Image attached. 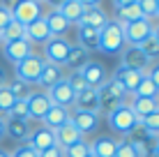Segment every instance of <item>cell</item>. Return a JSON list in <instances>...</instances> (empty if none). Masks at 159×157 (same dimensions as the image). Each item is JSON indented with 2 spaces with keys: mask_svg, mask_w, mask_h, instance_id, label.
I'll return each mask as SVG.
<instances>
[{
  "mask_svg": "<svg viewBox=\"0 0 159 157\" xmlns=\"http://www.w3.org/2000/svg\"><path fill=\"white\" fill-rule=\"evenodd\" d=\"M125 44V35H122V23L118 21H108L106 25L99 30V51L104 53H120Z\"/></svg>",
  "mask_w": 159,
  "mask_h": 157,
  "instance_id": "obj_1",
  "label": "cell"
},
{
  "mask_svg": "<svg viewBox=\"0 0 159 157\" xmlns=\"http://www.w3.org/2000/svg\"><path fill=\"white\" fill-rule=\"evenodd\" d=\"M106 118H108V127H111L113 132L125 134V136H129V134L139 127V118L134 116V111H131L127 104H120L118 109L106 113Z\"/></svg>",
  "mask_w": 159,
  "mask_h": 157,
  "instance_id": "obj_2",
  "label": "cell"
},
{
  "mask_svg": "<svg viewBox=\"0 0 159 157\" xmlns=\"http://www.w3.org/2000/svg\"><path fill=\"white\" fill-rule=\"evenodd\" d=\"M42 65H44V58H39L37 53H30L28 58H23L21 62L14 65V74H16V79H21L23 83L37 85V81H39V72H42Z\"/></svg>",
  "mask_w": 159,
  "mask_h": 157,
  "instance_id": "obj_3",
  "label": "cell"
},
{
  "mask_svg": "<svg viewBox=\"0 0 159 157\" xmlns=\"http://www.w3.org/2000/svg\"><path fill=\"white\" fill-rule=\"evenodd\" d=\"M122 35H125V44L127 46H139L141 42H145L152 35V23L145 19L122 23Z\"/></svg>",
  "mask_w": 159,
  "mask_h": 157,
  "instance_id": "obj_4",
  "label": "cell"
},
{
  "mask_svg": "<svg viewBox=\"0 0 159 157\" xmlns=\"http://www.w3.org/2000/svg\"><path fill=\"white\" fill-rule=\"evenodd\" d=\"M69 39H65V37H51V39L44 44V60L51 62V65H60L62 67L65 62H67V56H69Z\"/></svg>",
  "mask_w": 159,
  "mask_h": 157,
  "instance_id": "obj_5",
  "label": "cell"
},
{
  "mask_svg": "<svg viewBox=\"0 0 159 157\" xmlns=\"http://www.w3.org/2000/svg\"><path fill=\"white\" fill-rule=\"evenodd\" d=\"M48 99H51L53 106H62V109H69V106H74V99H76V93L72 90V85H69L67 79L58 81L53 88L46 90Z\"/></svg>",
  "mask_w": 159,
  "mask_h": 157,
  "instance_id": "obj_6",
  "label": "cell"
},
{
  "mask_svg": "<svg viewBox=\"0 0 159 157\" xmlns=\"http://www.w3.org/2000/svg\"><path fill=\"white\" fill-rule=\"evenodd\" d=\"M39 16H42V5L39 2H32V0H21V2L12 9V19L19 21L23 28L28 23H32L35 19H39Z\"/></svg>",
  "mask_w": 159,
  "mask_h": 157,
  "instance_id": "obj_7",
  "label": "cell"
},
{
  "mask_svg": "<svg viewBox=\"0 0 159 157\" xmlns=\"http://www.w3.org/2000/svg\"><path fill=\"white\" fill-rule=\"evenodd\" d=\"M81 74H83V79H85L88 88H92V90L102 88V85L106 83V79H108L106 67H104L102 62H97V60H90L83 69H81Z\"/></svg>",
  "mask_w": 159,
  "mask_h": 157,
  "instance_id": "obj_8",
  "label": "cell"
},
{
  "mask_svg": "<svg viewBox=\"0 0 159 157\" xmlns=\"http://www.w3.org/2000/svg\"><path fill=\"white\" fill-rule=\"evenodd\" d=\"M150 65L152 62L145 58V53L139 46H125L122 48V67H129V69H136V72L145 74Z\"/></svg>",
  "mask_w": 159,
  "mask_h": 157,
  "instance_id": "obj_9",
  "label": "cell"
},
{
  "mask_svg": "<svg viewBox=\"0 0 159 157\" xmlns=\"http://www.w3.org/2000/svg\"><path fill=\"white\" fill-rule=\"evenodd\" d=\"M28 145H30L32 150H35V153L48 150L51 145H58V143H56V134H53L48 127H37V129H30Z\"/></svg>",
  "mask_w": 159,
  "mask_h": 157,
  "instance_id": "obj_10",
  "label": "cell"
},
{
  "mask_svg": "<svg viewBox=\"0 0 159 157\" xmlns=\"http://www.w3.org/2000/svg\"><path fill=\"white\" fill-rule=\"evenodd\" d=\"M2 53L5 58H7L9 62H21L23 58H28L32 53V44L28 39H14V42H7V44H2Z\"/></svg>",
  "mask_w": 159,
  "mask_h": 157,
  "instance_id": "obj_11",
  "label": "cell"
},
{
  "mask_svg": "<svg viewBox=\"0 0 159 157\" xmlns=\"http://www.w3.org/2000/svg\"><path fill=\"white\" fill-rule=\"evenodd\" d=\"M25 39L30 44H46L51 39V32H48V25H46L44 16H39V19H35L32 23L25 25Z\"/></svg>",
  "mask_w": 159,
  "mask_h": 157,
  "instance_id": "obj_12",
  "label": "cell"
},
{
  "mask_svg": "<svg viewBox=\"0 0 159 157\" xmlns=\"http://www.w3.org/2000/svg\"><path fill=\"white\" fill-rule=\"evenodd\" d=\"M143 76H145L143 72H136V69L122 67V65H120V67L116 69V74H113V79H116L129 95H134V90L139 88V83H141V79H143Z\"/></svg>",
  "mask_w": 159,
  "mask_h": 157,
  "instance_id": "obj_13",
  "label": "cell"
},
{
  "mask_svg": "<svg viewBox=\"0 0 159 157\" xmlns=\"http://www.w3.org/2000/svg\"><path fill=\"white\" fill-rule=\"evenodd\" d=\"M108 21H111V19H108V14L104 12L102 7H85L83 16H81V21L76 25H85V28H92V30L99 32Z\"/></svg>",
  "mask_w": 159,
  "mask_h": 157,
  "instance_id": "obj_14",
  "label": "cell"
},
{
  "mask_svg": "<svg viewBox=\"0 0 159 157\" xmlns=\"http://www.w3.org/2000/svg\"><path fill=\"white\" fill-rule=\"evenodd\" d=\"M51 106L53 104H51V99H48L46 93H32L28 97V116L35 118V120H42Z\"/></svg>",
  "mask_w": 159,
  "mask_h": 157,
  "instance_id": "obj_15",
  "label": "cell"
},
{
  "mask_svg": "<svg viewBox=\"0 0 159 157\" xmlns=\"http://www.w3.org/2000/svg\"><path fill=\"white\" fill-rule=\"evenodd\" d=\"M127 106L134 111V116L139 118V122L143 120V118H148L150 113L159 111V102L157 99H150V97H136V95H131V102Z\"/></svg>",
  "mask_w": 159,
  "mask_h": 157,
  "instance_id": "obj_16",
  "label": "cell"
},
{
  "mask_svg": "<svg viewBox=\"0 0 159 157\" xmlns=\"http://www.w3.org/2000/svg\"><path fill=\"white\" fill-rule=\"evenodd\" d=\"M74 111H85V113H97L99 111V95H97V90L88 88V90L76 95Z\"/></svg>",
  "mask_w": 159,
  "mask_h": 157,
  "instance_id": "obj_17",
  "label": "cell"
},
{
  "mask_svg": "<svg viewBox=\"0 0 159 157\" xmlns=\"http://www.w3.org/2000/svg\"><path fill=\"white\" fill-rule=\"evenodd\" d=\"M65 74H62V67L60 65H51L44 60L42 65V72H39V81H37V85H42V88H53V85L58 83V81H62Z\"/></svg>",
  "mask_w": 159,
  "mask_h": 157,
  "instance_id": "obj_18",
  "label": "cell"
},
{
  "mask_svg": "<svg viewBox=\"0 0 159 157\" xmlns=\"http://www.w3.org/2000/svg\"><path fill=\"white\" fill-rule=\"evenodd\" d=\"M5 134L14 141H28L30 136V127L28 120H19V118H5Z\"/></svg>",
  "mask_w": 159,
  "mask_h": 157,
  "instance_id": "obj_19",
  "label": "cell"
},
{
  "mask_svg": "<svg viewBox=\"0 0 159 157\" xmlns=\"http://www.w3.org/2000/svg\"><path fill=\"white\" fill-rule=\"evenodd\" d=\"M69 122L76 127V132L83 136V134L92 132V129H97V113H85V111H72V118H69Z\"/></svg>",
  "mask_w": 159,
  "mask_h": 157,
  "instance_id": "obj_20",
  "label": "cell"
},
{
  "mask_svg": "<svg viewBox=\"0 0 159 157\" xmlns=\"http://www.w3.org/2000/svg\"><path fill=\"white\" fill-rule=\"evenodd\" d=\"M69 118H72V111H69V109H62V106H51L42 120H44V127H48L51 132H56L58 127H62L65 122H69Z\"/></svg>",
  "mask_w": 159,
  "mask_h": 157,
  "instance_id": "obj_21",
  "label": "cell"
},
{
  "mask_svg": "<svg viewBox=\"0 0 159 157\" xmlns=\"http://www.w3.org/2000/svg\"><path fill=\"white\" fill-rule=\"evenodd\" d=\"M76 39H79V46H83L88 53L90 51H99V32L85 28V25H76Z\"/></svg>",
  "mask_w": 159,
  "mask_h": 157,
  "instance_id": "obj_22",
  "label": "cell"
},
{
  "mask_svg": "<svg viewBox=\"0 0 159 157\" xmlns=\"http://www.w3.org/2000/svg\"><path fill=\"white\" fill-rule=\"evenodd\" d=\"M44 19H46V25H48V32H51V37H62L65 32L69 30V25H72L62 14L58 12V9H51V12L44 16Z\"/></svg>",
  "mask_w": 159,
  "mask_h": 157,
  "instance_id": "obj_23",
  "label": "cell"
},
{
  "mask_svg": "<svg viewBox=\"0 0 159 157\" xmlns=\"http://www.w3.org/2000/svg\"><path fill=\"white\" fill-rule=\"evenodd\" d=\"M53 134H56V143H58L62 150H65V148H69L72 143H76V141H81V139H83L79 132H76V127L72 125V122H65V125H62V127H58Z\"/></svg>",
  "mask_w": 159,
  "mask_h": 157,
  "instance_id": "obj_24",
  "label": "cell"
},
{
  "mask_svg": "<svg viewBox=\"0 0 159 157\" xmlns=\"http://www.w3.org/2000/svg\"><path fill=\"white\" fill-rule=\"evenodd\" d=\"M88 62H90V53H88L83 46L72 44L69 56H67V62H65V65H67V67H72V72H81Z\"/></svg>",
  "mask_w": 159,
  "mask_h": 157,
  "instance_id": "obj_25",
  "label": "cell"
},
{
  "mask_svg": "<svg viewBox=\"0 0 159 157\" xmlns=\"http://www.w3.org/2000/svg\"><path fill=\"white\" fill-rule=\"evenodd\" d=\"M58 12L65 16V19L69 21L72 25H76L81 21V16H83V12H85V7L81 2H76V0H65L62 5L58 7Z\"/></svg>",
  "mask_w": 159,
  "mask_h": 157,
  "instance_id": "obj_26",
  "label": "cell"
},
{
  "mask_svg": "<svg viewBox=\"0 0 159 157\" xmlns=\"http://www.w3.org/2000/svg\"><path fill=\"white\" fill-rule=\"evenodd\" d=\"M116 145H118V141H113L111 136H99V139H95V143H90V150L95 157H113L116 155Z\"/></svg>",
  "mask_w": 159,
  "mask_h": 157,
  "instance_id": "obj_27",
  "label": "cell"
},
{
  "mask_svg": "<svg viewBox=\"0 0 159 157\" xmlns=\"http://www.w3.org/2000/svg\"><path fill=\"white\" fill-rule=\"evenodd\" d=\"M0 35H2V44H7V42H14V39H25V28L19 23V21H9L7 28L0 30Z\"/></svg>",
  "mask_w": 159,
  "mask_h": 157,
  "instance_id": "obj_28",
  "label": "cell"
},
{
  "mask_svg": "<svg viewBox=\"0 0 159 157\" xmlns=\"http://www.w3.org/2000/svg\"><path fill=\"white\" fill-rule=\"evenodd\" d=\"M5 88H7L9 93L16 97V99H28V97L32 95V93H30V85H28V83H23V81L16 79V76L7 81V85H5Z\"/></svg>",
  "mask_w": 159,
  "mask_h": 157,
  "instance_id": "obj_29",
  "label": "cell"
},
{
  "mask_svg": "<svg viewBox=\"0 0 159 157\" xmlns=\"http://www.w3.org/2000/svg\"><path fill=\"white\" fill-rule=\"evenodd\" d=\"M134 95L136 97H150V99H157V97H159V88L148 76H143V79H141V83H139V88L134 90Z\"/></svg>",
  "mask_w": 159,
  "mask_h": 157,
  "instance_id": "obj_30",
  "label": "cell"
},
{
  "mask_svg": "<svg viewBox=\"0 0 159 157\" xmlns=\"http://www.w3.org/2000/svg\"><path fill=\"white\" fill-rule=\"evenodd\" d=\"M113 157H145L143 153H141L139 148H136L134 143L129 141V139H125V141H118L116 145V155Z\"/></svg>",
  "mask_w": 159,
  "mask_h": 157,
  "instance_id": "obj_31",
  "label": "cell"
},
{
  "mask_svg": "<svg viewBox=\"0 0 159 157\" xmlns=\"http://www.w3.org/2000/svg\"><path fill=\"white\" fill-rule=\"evenodd\" d=\"M139 48L145 53V58H148L150 62L159 60V42L155 39V35H150L145 42H141V44H139Z\"/></svg>",
  "mask_w": 159,
  "mask_h": 157,
  "instance_id": "obj_32",
  "label": "cell"
},
{
  "mask_svg": "<svg viewBox=\"0 0 159 157\" xmlns=\"http://www.w3.org/2000/svg\"><path fill=\"white\" fill-rule=\"evenodd\" d=\"M139 19H143V16H141V9L136 2L118 9V23H129V21H139Z\"/></svg>",
  "mask_w": 159,
  "mask_h": 157,
  "instance_id": "obj_33",
  "label": "cell"
},
{
  "mask_svg": "<svg viewBox=\"0 0 159 157\" xmlns=\"http://www.w3.org/2000/svg\"><path fill=\"white\" fill-rule=\"evenodd\" d=\"M90 153H92V150H90V143L81 139V141L72 143L69 148H65V150H62V157H88Z\"/></svg>",
  "mask_w": 159,
  "mask_h": 157,
  "instance_id": "obj_34",
  "label": "cell"
},
{
  "mask_svg": "<svg viewBox=\"0 0 159 157\" xmlns=\"http://www.w3.org/2000/svg\"><path fill=\"white\" fill-rule=\"evenodd\" d=\"M7 116L9 118H19V120H28V99H16L14 104H12V109L7 111ZM5 116V118H7Z\"/></svg>",
  "mask_w": 159,
  "mask_h": 157,
  "instance_id": "obj_35",
  "label": "cell"
},
{
  "mask_svg": "<svg viewBox=\"0 0 159 157\" xmlns=\"http://www.w3.org/2000/svg\"><path fill=\"white\" fill-rule=\"evenodd\" d=\"M136 5H139L141 16H143L145 21L157 19V0H136Z\"/></svg>",
  "mask_w": 159,
  "mask_h": 157,
  "instance_id": "obj_36",
  "label": "cell"
},
{
  "mask_svg": "<svg viewBox=\"0 0 159 157\" xmlns=\"http://www.w3.org/2000/svg\"><path fill=\"white\" fill-rule=\"evenodd\" d=\"M65 79L69 81V85H72V90L76 95L83 93V90H88V83H85V79H83V74H81V72H72L69 76H65Z\"/></svg>",
  "mask_w": 159,
  "mask_h": 157,
  "instance_id": "obj_37",
  "label": "cell"
},
{
  "mask_svg": "<svg viewBox=\"0 0 159 157\" xmlns=\"http://www.w3.org/2000/svg\"><path fill=\"white\" fill-rule=\"evenodd\" d=\"M16 102V97L9 93L7 88H0V113H2V118L7 116V111L12 109V104Z\"/></svg>",
  "mask_w": 159,
  "mask_h": 157,
  "instance_id": "obj_38",
  "label": "cell"
},
{
  "mask_svg": "<svg viewBox=\"0 0 159 157\" xmlns=\"http://www.w3.org/2000/svg\"><path fill=\"white\" fill-rule=\"evenodd\" d=\"M139 125H143L148 134H159V111L150 113V116H148V118H143V120H141Z\"/></svg>",
  "mask_w": 159,
  "mask_h": 157,
  "instance_id": "obj_39",
  "label": "cell"
},
{
  "mask_svg": "<svg viewBox=\"0 0 159 157\" xmlns=\"http://www.w3.org/2000/svg\"><path fill=\"white\" fill-rule=\"evenodd\" d=\"M9 157H37V153H35V150H32V148H30V145H28V143H21V145H19V148H16V150H14V153H12V155H9Z\"/></svg>",
  "mask_w": 159,
  "mask_h": 157,
  "instance_id": "obj_40",
  "label": "cell"
},
{
  "mask_svg": "<svg viewBox=\"0 0 159 157\" xmlns=\"http://www.w3.org/2000/svg\"><path fill=\"white\" fill-rule=\"evenodd\" d=\"M145 76L152 81V83L159 88V62H152L150 67H148V72H145Z\"/></svg>",
  "mask_w": 159,
  "mask_h": 157,
  "instance_id": "obj_41",
  "label": "cell"
},
{
  "mask_svg": "<svg viewBox=\"0 0 159 157\" xmlns=\"http://www.w3.org/2000/svg\"><path fill=\"white\" fill-rule=\"evenodd\" d=\"M37 157H62V148H60V145H51L48 150L37 153Z\"/></svg>",
  "mask_w": 159,
  "mask_h": 157,
  "instance_id": "obj_42",
  "label": "cell"
},
{
  "mask_svg": "<svg viewBox=\"0 0 159 157\" xmlns=\"http://www.w3.org/2000/svg\"><path fill=\"white\" fill-rule=\"evenodd\" d=\"M9 21H12V12H9V9H5L2 5H0V30L7 28Z\"/></svg>",
  "mask_w": 159,
  "mask_h": 157,
  "instance_id": "obj_43",
  "label": "cell"
},
{
  "mask_svg": "<svg viewBox=\"0 0 159 157\" xmlns=\"http://www.w3.org/2000/svg\"><path fill=\"white\" fill-rule=\"evenodd\" d=\"M19 2H21V0H0V5H2L5 9H9V12H12V9H14Z\"/></svg>",
  "mask_w": 159,
  "mask_h": 157,
  "instance_id": "obj_44",
  "label": "cell"
},
{
  "mask_svg": "<svg viewBox=\"0 0 159 157\" xmlns=\"http://www.w3.org/2000/svg\"><path fill=\"white\" fill-rule=\"evenodd\" d=\"M131 2H136V0H113V7L122 9V7H127V5H131Z\"/></svg>",
  "mask_w": 159,
  "mask_h": 157,
  "instance_id": "obj_45",
  "label": "cell"
},
{
  "mask_svg": "<svg viewBox=\"0 0 159 157\" xmlns=\"http://www.w3.org/2000/svg\"><path fill=\"white\" fill-rule=\"evenodd\" d=\"M76 2H81L83 7H99L102 0H76Z\"/></svg>",
  "mask_w": 159,
  "mask_h": 157,
  "instance_id": "obj_46",
  "label": "cell"
},
{
  "mask_svg": "<svg viewBox=\"0 0 159 157\" xmlns=\"http://www.w3.org/2000/svg\"><path fill=\"white\" fill-rule=\"evenodd\" d=\"M7 81H9V79H7V72L0 67V88H5V85H7Z\"/></svg>",
  "mask_w": 159,
  "mask_h": 157,
  "instance_id": "obj_47",
  "label": "cell"
},
{
  "mask_svg": "<svg viewBox=\"0 0 159 157\" xmlns=\"http://www.w3.org/2000/svg\"><path fill=\"white\" fill-rule=\"evenodd\" d=\"M44 2H48V5H51V9H58L60 5L65 2V0H44Z\"/></svg>",
  "mask_w": 159,
  "mask_h": 157,
  "instance_id": "obj_48",
  "label": "cell"
},
{
  "mask_svg": "<svg viewBox=\"0 0 159 157\" xmlns=\"http://www.w3.org/2000/svg\"><path fill=\"white\" fill-rule=\"evenodd\" d=\"M2 136H5V118L0 116V139H2Z\"/></svg>",
  "mask_w": 159,
  "mask_h": 157,
  "instance_id": "obj_49",
  "label": "cell"
},
{
  "mask_svg": "<svg viewBox=\"0 0 159 157\" xmlns=\"http://www.w3.org/2000/svg\"><path fill=\"white\" fill-rule=\"evenodd\" d=\"M152 35H155V39L159 42V25H152Z\"/></svg>",
  "mask_w": 159,
  "mask_h": 157,
  "instance_id": "obj_50",
  "label": "cell"
},
{
  "mask_svg": "<svg viewBox=\"0 0 159 157\" xmlns=\"http://www.w3.org/2000/svg\"><path fill=\"white\" fill-rule=\"evenodd\" d=\"M152 157H159V143L155 145V150H152Z\"/></svg>",
  "mask_w": 159,
  "mask_h": 157,
  "instance_id": "obj_51",
  "label": "cell"
},
{
  "mask_svg": "<svg viewBox=\"0 0 159 157\" xmlns=\"http://www.w3.org/2000/svg\"><path fill=\"white\" fill-rule=\"evenodd\" d=\"M0 157H9V153H5V150L0 148Z\"/></svg>",
  "mask_w": 159,
  "mask_h": 157,
  "instance_id": "obj_52",
  "label": "cell"
},
{
  "mask_svg": "<svg viewBox=\"0 0 159 157\" xmlns=\"http://www.w3.org/2000/svg\"><path fill=\"white\" fill-rule=\"evenodd\" d=\"M157 19H159V0H157Z\"/></svg>",
  "mask_w": 159,
  "mask_h": 157,
  "instance_id": "obj_53",
  "label": "cell"
},
{
  "mask_svg": "<svg viewBox=\"0 0 159 157\" xmlns=\"http://www.w3.org/2000/svg\"><path fill=\"white\" fill-rule=\"evenodd\" d=\"M32 2H39V5H42V2H44V0H32Z\"/></svg>",
  "mask_w": 159,
  "mask_h": 157,
  "instance_id": "obj_54",
  "label": "cell"
},
{
  "mask_svg": "<svg viewBox=\"0 0 159 157\" xmlns=\"http://www.w3.org/2000/svg\"><path fill=\"white\" fill-rule=\"evenodd\" d=\"M0 46H2V35H0Z\"/></svg>",
  "mask_w": 159,
  "mask_h": 157,
  "instance_id": "obj_55",
  "label": "cell"
},
{
  "mask_svg": "<svg viewBox=\"0 0 159 157\" xmlns=\"http://www.w3.org/2000/svg\"><path fill=\"white\" fill-rule=\"evenodd\" d=\"M88 157H95V155H92V153H90V155H88Z\"/></svg>",
  "mask_w": 159,
  "mask_h": 157,
  "instance_id": "obj_56",
  "label": "cell"
}]
</instances>
